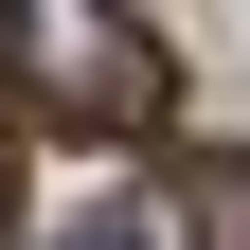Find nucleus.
Wrapping results in <instances>:
<instances>
[{
    "instance_id": "nucleus-2",
    "label": "nucleus",
    "mask_w": 250,
    "mask_h": 250,
    "mask_svg": "<svg viewBox=\"0 0 250 250\" xmlns=\"http://www.w3.org/2000/svg\"><path fill=\"white\" fill-rule=\"evenodd\" d=\"M54 250H143V214H125V197H72V232H54Z\"/></svg>"
},
{
    "instance_id": "nucleus-1",
    "label": "nucleus",
    "mask_w": 250,
    "mask_h": 250,
    "mask_svg": "<svg viewBox=\"0 0 250 250\" xmlns=\"http://www.w3.org/2000/svg\"><path fill=\"white\" fill-rule=\"evenodd\" d=\"M0 72L72 125H161L179 107V54L125 18V0H0Z\"/></svg>"
},
{
    "instance_id": "nucleus-3",
    "label": "nucleus",
    "mask_w": 250,
    "mask_h": 250,
    "mask_svg": "<svg viewBox=\"0 0 250 250\" xmlns=\"http://www.w3.org/2000/svg\"><path fill=\"white\" fill-rule=\"evenodd\" d=\"M0 250H18V143H0Z\"/></svg>"
}]
</instances>
